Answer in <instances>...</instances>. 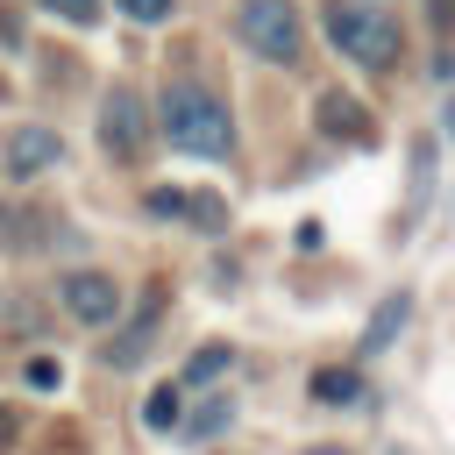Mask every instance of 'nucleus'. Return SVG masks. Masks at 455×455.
Segmentation results:
<instances>
[{
  "label": "nucleus",
  "mask_w": 455,
  "mask_h": 455,
  "mask_svg": "<svg viewBox=\"0 0 455 455\" xmlns=\"http://www.w3.org/2000/svg\"><path fill=\"white\" fill-rule=\"evenodd\" d=\"M178 412H185V398H178V384H156V391H149V405H142V419H149L156 434H171V427H178Z\"/></svg>",
  "instance_id": "nucleus-12"
},
{
  "label": "nucleus",
  "mask_w": 455,
  "mask_h": 455,
  "mask_svg": "<svg viewBox=\"0 0 455 455\" xmlns=\"http://www.w3.org/2000/svg\"><path fill=\"white\" fill-rule=\"evenodd\" d=\"M313 398H320V405H355V398H363V377H355V370H320V377H313Z\"/></svg>",
  "instance_id": "nucleus-10"
},
{
  "label": "nucleus",
  "mask_w": 455,
  "mask_h": 455,
  "mask_svg": "<svg viewBox=\"0 0 455 455\" xmlns=\"http://www.w3.org/2000/svg\"><path fill=\"white\" fill-rule=\"evenodd\" d=\"M441 135L455 142V92H448V107H441Z\"/></svg>",
  "instance_id": "nucleus-19"
},
{
  "label": "nucleus",
  "mask_w": 455,
  "mask_h": 455,
  "mask_svg": "<svg viewBox=\"0 0 455 455\" xmlns=\"http://www.w3.org/2000/svg\"><path fill=\"white\" fill-rule=\"evenodd\" d=\"M43 7H50V14H64V21H78V28H85V21H100V0H43Z\"/></svg>",
  "instance_id": "nucleus-16"
},
{
  "label": "nucleus",
  "mask_w": 455,
  "mask_h": 455,
  "mask_svg": "<svg viewBox=\"0 0 455 455\" xmlns=\"http://www.w3.org/2000/svg\"><path fill=\"white\" fill-rule=\"evenodd\" d=\"M164 135H171V149H185V156H228L235 149V121H228V107L206 92V85H192V78H178V85H164Z\"/></svg>",
  "instance_id": "nucleus-1"
},
{
  "label": "nucleus",
  "mask_w": 455,
  "mask_h": 455,
  "mask_svg": "<svg viewBox=\"0 0 455 455\" xmlns=\"http://www.w3.org/2000/svg\"><path fill=\"white\" fill-rule=\"evenodd\" d=\"M405 320H412V299H405V291H391V299H384V306L370 313V327H363L355 355H377L384 341H398V334H405Z\"/></svg>",
  "instance_id": "nucleus-8"
},
{
  "label": "nucleus",
  "mask_w": 455,
  "mask_h": 455,
  "mask_svg": "<svg viewBox=\"0 0 455 455\" xmlns=\"http://www.w3.org/2000/svg\"><path fill=\"white\" fill-rule=\"evenodd\" d=\"M149 213H178V220H199V228H220V199H192V192H149Z\"/></svg>",
  "instance_id": "nucleus-9"
},
{
  "label": "nucleus",
  "mask_w": 455,
  "mask_h": 455,
  "mask_svg": "<svg viewBox=\"0 0 455 455\" xmlns=\"http://www.w3.org/2000/svg\"><path fill=\"white\" fill-rule=\"evenodd\" d=\"M57 299H64V313H71L78 327H114V320H121V291H114V277H100V270H71V277L57 284Z\"/></svg>",
  "instance_id": "nucleus-5"
},
{
  "label": "nucleus",
  "mask_w": 455,
  "mask_h": 455,
  "mask_svg": "<svg viewBox=\"0 0 455 455\" xmlns=\"http://www.w3.org/2000/svg\"><path fill=\"white\" fill-rule=\"evenodd\" d=\"M228 419H235L228 398H213V405H199L192 419H178V434H185V441H213V434H228Z\"/></svg>",
  "instance_id": "nucleus-11"
},
{
  "label": "nucleus",
  "mask_w": 455,
  "mask_h": 455,
  "mask_svg": "<svg viewBox=\"0 0 455 455\" xmlns=\"http://www.w3.org/2000/svg\"><path fill=\"white\" fill-rule=\"evenodd\" d=\"M313 121H320V135H334V142H370V114H363V100H348V92H320Z\"/></svg>",
  "instance_id": "nucleus-7"
},
{
  "label": "nucleus",
  "mask_w": 455,
  "mask_h": 455,
  "mask_svg": "<svg viewBox=\"0 0 455 455\" xmlns=\"http://www.w3.org/2000/svg\"><path fill=\"white\" fill-rule=\"evenodd\" d=\"M427 192H434V142H412V213L427 206Z\"/></svg>",
  "instance_id": "nucleus-13"
},
{
  "label": "nucleus",
  "mask_w": 455,
  "mask_h": 455,
  "mask_svg": "<svg viewBox=\"0 0 455 455\" xmlns=\"http://www.w3.org/2000/svg\"><path fill=\"white\" fill-rule=\"evenodd\" d=\"M235 36H242L256 57L291 64V57H299V7H291V0H242V7H235Z\"/></svg>",
  "instance_id": "nucleus-3"
},
{
  "label": "nucleus",
  "mask_w": 455,
  "mask_h": 455,
  "mask_svg": "<svg viewBox=\"0 0 455 455\" xmlns=\"http://www.w3.org/2000/svg\"><path fill=\"white\" fill-rule=\"evenodd\" d=\"M327 43L341 57H355L363 71H391L398 64V21L377 14V7H355V0H327Z\"/></svg>",
  "instance_id": "nucleus-2"
},
{
  "label": "nucleus",
  "mask_w": 455,
  "mask_h": 455,
  "mask_svg": "<svg viewBox=\"0 0 455 455\" xmlns=\"http://www.w3.org/2000/svg\"><path fill=\"white\" fill-rule=\"evenodd\" d=\"M100 142H107V156H121V164H135V156L149 149V114H142V100H135L128 85L107 92V107H100Z\"/></svg>",
  "instance_id": "nucleus-4"
},
{
  "label": "nucleus",
  "mask_w": 455,
  "mask_h": 455,
  "mask_svg": "<svg viewBox=\"0 0 455 455\" xmlns=\"http://www.w3.org/2000/svg\"><path fill=\"white\" fill-rule=\"evenodd\" d=\"M220 370H228V341H206V348L192 355V370H185V377H192V384H213Z\"/></svg>",
  "instance_id": "nucleus-15"
},
{
  "label": "nucleus",
  "mask_w": 455,
  "mask_h": 455,
  "mask_svg": "<svg viewBox=\"0 0 455 455\" xmlns=\"http://www.w3.org/2000/svg\"><path fill=\"white\" fill-rule=\"evenodd\" d=\"M7 427H14V419H7V412H0V441H7Z\"/></svg>",
  "instance_id": "nucleus-20"
},
{
  "label": "nucleus",
  "mask_w": 455,
  "mask_h": 455,
  "mask_svg": "<svg viewBox=\"0 0 455 455\" xmlns=\"http://www.w3.org/2000/svg\"><path fill=\"white\" fill-rule=\"evenodd\" d=\"M121 14H135V21H164L171 14V0H114Z\"/></svg>",
  "instance_id": "nucleus-17"
},
{
  "label": "nucleus",
  "mask_w": 455,
  "mask_h": 455,
  "mask_svg": "<svg viewBox=\"0 0 455 455\" xmlns=\"http://www.w3.org/2000/svg\"><path fill=\"white\" fill-rule=\"evenodd\" d=\"M64 156V142H57V128H7V142H0V164H7V178H36V171H50Z\"/></svg>",
  "instance_id": "nucleus-6"
},
{
  "label": "nucleus",
  "mask_w": 455,
  "mask_h": 455,
  "mask_svg": "<svg viewBox=\"0 0 455 455\" xmlns=\"http://www.w3.org/2000/svg\"><path fill=\"white\" fill-rule=\"evenodd\" d=\"M142 348H149V320H135V327L107 348V363H121V370H128V363H142Z\"/></svg>",
  "instance_id": "nucleus-14"
},
{
  "label": "nucleus",
  "mask_w": 455,
  "mask_h": 455,
  "mask_svg": "<svg viewBox=\"0 0 455 455\" xmlns=\"http://www.w3.org/2000/svg\"><path fill=\"white\" fill-rule=\"evenodd\" d=\"M28 384H36V391H50V384H57V363H43V355H36V363H28Z\"/></svg>",
  "instance_id": "nucleus-18"
}]
</instances>
